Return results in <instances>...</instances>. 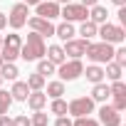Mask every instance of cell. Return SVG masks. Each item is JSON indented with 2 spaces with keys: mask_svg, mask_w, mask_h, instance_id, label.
Wrapping results in <instances>:
<instances>
[{
  "mask_svg": "<svg viewBox=\"0 0 126 126\" xmlns=\"http://www.w3.org/2000/svg\"><path fill=\"white\" fill-rule=\"evenodd\" d=\"M45 52H47L45 37H42V35H37V32L27 35V42L20 47V57H22L25 62H35V59H42V57H45Z\"/></svg>",
  "mask_w": 126,
  "mask_h": 126,
  "instance_id": "obj_1",
  "label": "cell"
},
{
  "mask_svg": "<svg viewBox=\"0 0 126 126\" xmlns=\"http://www.w3.org/2000/svg\"><path fill=\"white\" fill-rule=\"evenodd\" d=\"M84 54L92 62H96V64H106V62H111V57H114V47L109 42H99V45H92L89 42V47H87Z\"/></svg>",
  "mask_w": 126,
  "mask_h": 126,
  "instance_id": "obj_2",
  "label": "cell"
},
{
  "mask_svg": "<svg viewBox=\"0 0 126 126\" xmlns=\"http://www.w3.org/2000/svg\"><path fill=\"white\" fill-rule=\"evenodd\" d=\"M96 35H99L104 42H109V45H114V42H124V37H126L124 27H121V25H111V22H101V25L96 27Z\"/></svg>",
  "mask_w": 126,
  "mask_h": 126,
  "instance_id": "obj_3",
  "label": "cell"
},
{
  "mask_svg": "<svg viewBox=\"0 0 126 126\" xmlns=\"http://www.w3.org/2000/svg\"><path fill=\"white\" fill-rule=\"evenodd\" d=\"M20 47H22V40H20V35H8V37H3V47H0V49H3V52H0V54H3V59L5 62H13V59H17L20 57Z\"/></svg>",
  "mask_w": 126,
  "mask_h": 126,
  "instance_id": "obj_4",
  "label": "cell"
},
{
  "mask_svg": "<svg viewBox=\"0 0 126 126\" xmlns=\"http://www.w3.org/2000/svg\"><path fill=\"white\" fill-rule=\"evenodd\" d=\"M67 111L77 119V116H89L92 111H94V99L92 96H77V99H72L69 104H67Z\"/></svg>",
  "mask_w": 126,
  "mask_h": 126,
  "instance_id": "obj_5",
  "label": "cell"
},
{
  "mask_svg": "<svg viewBox=\"0 0 126 126\" xmlns=\"http://www.w3.org/2000/svg\"><path fill=\"white\" fill-rule=\"evenodd\" d=\"M59 15L64 17L67 22H82L89 17V8L84 5H74V3H67L64 8H59Z\"/></svg>",
  "mask_w": 126,
  "mask_h": 126,
  "instance_id": "obj_6",
  "label": "cell"
},
{
  "mask_svg": "<svg viewBox=\"0 0 126 126\" xmlns=\"http://www.w3.org/2000/svg\"><path fill=\"white\" fill-rule=\"evenodd\" d=\"M82 72H84V64H82L79 59H69V62L64 59V62L59 64V79H62V82H72V79H77Z\"/></svg>",
  "mask_w": 126,
  "mask_h": 126,
  "instance_id": "obj_7",
  "label": "cell"
},
{
  "mask_svg": "<svg viewBox=\"0 0 126 126\" xmlns=\"http://www.w3.org/2000/svg\"><path fill=\"white\" fill-rule=\"evenodd\" d=\"M27 15H30V5H25V3H17V5L10 10V17H8L10 27H13V30H20V27L27 22Z\"/></svg>",
  "mask_w": 126,
  "mask_h": 126,
  "instance_id": "obj_8",
  "label": "cell"
},
{
  "mask_svg": "<svg viewBox=\"0 0 126 126\" xmlns=\"http://www.w3.org/2000/svg\"><path fill=\"white\" fill-rule=\"evenodd\" d=\"M25 25H30V30L32 32H37V35H42V37H52L54 35V25H52V20H45V17H27V22Z\"/></svg>",
  "mask_w": 126,
  "mask_h": 126,
  "instance_id": "obj_9",
  "label": "cell"
},
{
  "mask_svg": "<svg viewBox=\"0 0 126 126\" xmlns=\"http://www.w3.org/2000/svg\"><path fill=\"white\" fill-rule=\"evenodd\" d=\"M109 94L114 96V109L116 111H124L126 109V84L121 79H116L111 87H109Z\"/></svg>",
  "mask_w": 126,
  "mask_h": 126,
  "instance_id": "obj_10",
  "label": "cell"
},
{
  "mask_svg": "<svg viewBox=\"0 0 126 126\" xmlns=\"http://www.w3.org/2000/svg\"><path fill=\"white\" fill-rule=\"evenodd\" d=\"M99 121L104 126H121V111H116L114 106H101L99 109Z\"/></svg>",
  "mask_w": 126,
  "mask_h": 126,
  "instance_id": "obj_11",
  "label": "cell"
},
{
  "mask_svg": "<svg viewBox=\"0 0 126 126\" xmlns=\"http://www.w3.org/2000/svg\"><path fill=\"white\" fill-rule=\"evenodd\" d=\"M87 47H89V40H67V45L62 49H64V54H69L72 59H79L87 52Z\"/></svg>",
  "mask_w": 126,
  "mask_h": 126,
  "instance_id": "obj_12",
  "label": "cell"
},
{
  "mask_svg": "<svg viewBox=\"0 0 126 126\" xmlns=\"http://www.w3.org/2000/svg\"><path fill=\"white\" fill-rule=\"evenodd\" d=\"M37 17H45V20L59 17V3H54V0H49V3H37Z\"/></svg>",
  "mask_w": 126,
  "mask_h": 126,
  "instance_id": "obj_13",
  "label": "cell"
},
{
  "mask_svg": "<svg viewBox=\"0 0 126 126\" xmlns=\"http://www.w3.org/2000/svg\"><path fill=\"white\" fill-rule=\"evenodd\" d=\"M27 106L32 109V111H40V109H45L47 106V94L42 92V89H35V92H30L27 94Z\"/></svg>",
  "mask_w": 126,
  "mask_h": 126,
  "instance_id": "obj_14",
  "label": "cell"
},
{
  "mask_svg": "<svg viewBox=\"0 0 126 126\" xmlns=\"http://www.w3.org/2000/svg\"><path fill=\"white\" fill-rule=\"evenodd\" d=\"M45 54H47V59L52 62V64H62V62L67 59V54H64V49H62L59 45H49Z\"/></svg>",
  "mask_w": 126,
  "mask_h": 126,
  "instance_id": "obj_15",
  "label": "cell"
},
{
  "mask_svg": "<svg viewBox=\"0 0 126 126\" xmlns=\"http://www.w3.org/2000/svg\"><path fill=\"white\" fill-rule=\"evenodd\" d=\"M27 94H30V87H27V82H15L13 84V89H10V96H13V101L17 99V101H25L27 99Z\"/></svg>",
  "mask_w": 126,
  "mask_h": 126,
  "instance_id": "obj_16",
  "label": "cell"
},
{
  "mask_svg": "<svg viewBox=\"0 0 126 126\" xmlns=\"http://www.w3.org/2000/svg\"><path fill=\"white\" fill-rule=\"evenodd\" d=\"M54 35H57L59 40H64V42H67V40H74V27H72V22L64 20L62 25H57V27H54Z\"/></svg>",
  "mask_w": 126,
  "mask_h": 126,
  "instance_id": "obj_17",
  "label": "cell"
},
{
  "mask_svg": "<svg viewBox=\"0 0 126 126\" xmlns=\"http://www.w3.org/2000/svg\"><path fill=\"white\" fill-rule=\"evenodd\" d=\"M106 17H109L106 8H101V5H92V10H89V20H92V22L101 25V22H106Z\"/></svg>",
  "mask_w": 126,
  "mask_h": 126,
  "instance_id": "obj_18",
  "label": "cell"
},
{
  "mask_svg": "<svg viewBox=\"0 0 126 126\" xmlns=\"http://www.w3.org/2000/svg\"><path fill=\"white\" fill-rule=\"evenodd\" d=\"M82 74H87V79H89L92 84H99V82L104 79V69H101L99 64H92V67H87Z\"/></svg>",
  "mask_w": 126,
  "mask_h": 126,
  "instance_id": "obj_19",
  "label": "cell"
},
{
  "mask_svg": "<svg viewBox=\"0 0 126 126\" xmlns=\"http://www.w3.org/2000/svg\"><path fill=\"white\" fill-rule=\"evenodd\" d=\"M96 22H92V20H82V27H79V35H82V40H92L94 35H96Z\"/></svg>",
  "mask_w": 126,
  "mask_h": 126,
  "instance_id": "obj_20",
  "label": "cell"
},
{
  "mask_svg": "<svg viewBox=\"0 0 126 126\" xmlns=\"http://www.w3.org/2000/svg\"><path fill=\"white\" fill-rule=\"evenodd\" d=\"M109 96H111V94H109V87H106V84H101V82L94 84V89H92V99H94V101H106Z\"/></svg>",
  "mask_w": 126,
  "mask_h": 126,
  "instance_id": "obj_21",
  "label": "cell"
},
{
  "mask_svg": "<svg viewBox=\"0 0 126 126\" xmlns=\"http://www.w3.org/2000/svg\"><path fill=\"white\" fill-rule=\"evenodd\" d=\"M121 64H116V62H106V69H104V77H109L111 82H116V79H121Z\"/></svg>",
  "mask_w": 126,
  "mask_h": 126,
  "instance_id": "obj_22",
  "label": "cell"
},
{
  "mask_svg": "<svg viewBox=\"0 0 126 126\" xmlns=\"http://www.w3.org/2000/svg\"><path fill=\"white\" fill-rule=\"evenodd\" d=\"M20 72H17V67L13 64V62H3V67H0V77L3 79H15Z\"/></svg>",
  "mask_w": 126,
  "mask_h": 126,
  "instance_id": "obj_23",
  "label": "cell"
},
{
  "mask_svg": "<svg viewBox=\"0 0 126 126\" xmlns=\"http://www.w3.org/2000/svg\"><path fill=\"white\" fill-rule=\"evenodd\" d=\"M64 94V82H49L47 84V96H52V99H57V96H62Z\"/></svg>",
  "mask_w": 126,
  "mask_h": 126,
  "instance_id": "obj_24",
  "label": "cell"
},
{
  "mask_svg": "<svg viewBox=\"0 0 126 126\" xmlns=\"http://www.w3.org/2000/svg\"><path fill=\"white\" fill-rule=\"evenodd\" d=\"M27 87H30V92H35V89H42V87H45V77H42L40 72L30 74V77H27Z\"/></svg>",
  "mask_w": 126,
  "mask_h": 126,
  "instance_id": "obj_25",
  "label": "cell"
},
{
  "mask_svg": "<svg viewBox=\"0 0 126 126\" xmlns=\"http://www.w3.org/2000/svg\"><path fill=\"white\" fill-rule=\"evenodd\" d=\"M49 111H52V114H57V116H67V101H62L59 96H57V99H52Z\"/></svg>",
  "mask_w": 126,
  "mask_h": 126,
  "instance_id": "obj_26",
  "label": "cell"
},
{
  "mask_svg": "<svg viewBox=\"0 0 126 126\" xmlns=\"http://www.w3.org/2000/svg\"><path fill=\"white\" fill-rule=\"evenodd\" d=\"M37 62H40V64H37V72H40L42 77H47V74H52V72H54V67H57V64H52L49 59H37Z\"/></svg>",
  "mask_w": 126,
  "mask_h": 126,
  "instance_id": "obj_27",
  "label": "cell"
},
{
  "mask_svg": "<svg viewBox=\"0 0 126 126\" xmlns=\"http://www.w3.org/2000/svg\"><path fill=\"white\" fill-rule=\"evenodd\" d=\"M30 124H32V126H47V124H49V119H47V114L40 109V111H35V114H32Z\"/></svg>",
  "mask_w": 126,
  "mask_h": 126,
  "instance_id": "obj_28",
  "label": "cell"
},
{
  "mask_svg": "<svg viewBox=\"0 0 126 126\" xmlns=\"http://www.w3.org/2000/svg\"><path fill=\"white\" fill-rule=\"evenodd\" d=\"M10 104H13V96H10V92H0V116H3V114H8Z\"/></svg>",
  "mask_w": 126,
  "mask_h": 126,
  "instance_id": "obj_29",
  "label": "cell"
},
{
  "mask_svg": "<svg viewBox=\"0 0 126 126\" xmlns=\"http://www.w3.org/2000/svg\"><path fill=\"white\" fill-rule=\"evenodd\" d=\"M114 62H116V64H126V47H119V49H114V57H111Z\"/></svg>",
  "mask_w": 126,
  "mask_h": 126,
  "instance_id": "obj_30",
  "label": "cell"
},
{
  "mask_svg": "<svg viewBox=\"0 0 126 126\" xmlns=\"http://www.w3.org/2000/svg\"><path fill=\"white\" fill-rule=\"evenodd\" d=\"M72 126H99V121H94V119H89V116H77V121H74Z\"/></svg>",
  "mask_w": 126,
  "mask_h": 126,
  "instance_id": "obj_31",
  "label": "cell"
},
{
  "mask_svg": "<svg viewBox=\"0 0 126 126\" xmlns=\"http://www.w3.org/2000/svg\"><path fill=\"white\" fill-rule=\"evenodd\" d=\"M13 126H32V124H30V119H27L25 114H20V116L13 119Z\"/></svg>",
  "mask_w": 126,
  "mask_h": 126,
  "instance_id": "obj_32",
  "label": "cell"
},
{
  "mask_svg": "<svg viewBox=\"0 0 126 126\" xmlns=\"http://www.w3.org/2000/svg\"><path fill=\"white\" fill-rule=\"evenodd\" d=\"M54 126H72V121H69L67 116H59V119L54 121Z\"/></svg>",
  "mask_w": 126,
  "mask_h": 126,
  "instance_id": "obj_33",
  "label": "cell"
},
{
  "mask_svg": "<svg viewBox=\"0 0 126 126\" xmlns=\"http://www.w3.org/2000/svg\"><path fill=\"white\" fill-rule=\"evenodd\" d=\"M0 126H13V119L8 114H3V116H0Z\"/></svg>",
  "mask_w": 126,
  "mask_h": 126,
  "instance_id": "obj_34",
  "label": "cell"
},
{
  "mask_svg": "<svg viewBox=\"0 0 126 126\" xmlns=\"http://www.w3.org/2000/svg\"><path fill=\"white\" fill-rule=\"evenodd\" d=\"M96 3H99V0H82L79 5H84V8H92V5H96Z\"/></svg>",
  "mask_w": 126,
  "mask_h": 126,
  "instance_id": "obj_35",
  "label": "cell"
},
{
  "mask_svg": "<svg viewBox=\"0 0 126 126\" xmlns=\"http://www.w3.org/2000/svg\"><path fill=\"white\" fill-rule=\"evenodd\" d=\"M5 25H8V15H3V13H0V30H3Z\"/></svg>",
  "mask_w": 126,
  "mask_h": 126,
  "instance_id": "obj_36",
  "label": "cell"
},
{
  "mask_svg": "<svg viewBox=\"0 0 126 126\" xmlns=\"http://www.w3.org/2000/svg\"><path fill=\"white\" fill-rule=\"evenodd\" d=\"M25 5H37V3H42V0H22Z\"/></svg>",
  "mask_w": 126,
  "mask_h": 126,
  "instance_id": "obj_37",
  "label": "cell"
},
{
  "mask_svg": "<svg viewBox=\"0 0 126 126\" xmlns=\"http://www.w3.org/2000/svg\"><path fill=\"white\" fill-rule=\"evenodd\" d=\"M111 3H114V5H119V8H121V5H126V0H111Z\"/></svg>",
  "mask_w": 126,
  "mask_h": 126,
  "instance_id": "obj_38",
  "label": "cell"
},
{
  "mask_svg": "<svg viewBox=\"0 0 126 126\" xmlns=\"http://www.w3.org/2000/svg\"><path fill=\"white\" fill-rule=\"evenodd\" d=\"M54 3H62V5H67V3H72V0H54Z\"/></svg>",
  "mask_w": 126,
  "mask_h": 126,
  "instance_id": "obj_39",
  "label": "cell"
},
{
  "mask_svg": "<svg viewBox=\"0 0 126 126\" xmlns=\"http://www.w3.org/2000/svg\"><path fill=\"white\" fill-rule=\"evenodd\" d=\"M3 62H5V59H3V54H0V67H3Z\"/></svg>",
  "mask_w": 126,
  "mask_h": 126,
  "instance_id": "obj_40",
  "label": "cell"
},
{
  "mask_svg": "<svg viewBox=\"0 0 126 126\" xmlns=\"http://www.w3.org/2000/svg\"><path fill=\"white\" fill-rule=\"evenodd\" d=\"M0 47H3V35H0Z\"/></svg>",
  "mask_w": 126,
  "mask_h": 126,
  "instance_id": "obj_41",
  "label": "cell"
},
{
  "mask_svg": "<svg viewBox=\"0 0 126 126\" xmlns=\"http://www.w3.org/2000/svg\"><path fill=\"white\" fill-rule=\"evenodd\" d=\"M0 84H3V77H0Z\"/></svg>",
  "mask_w": 126,
  "mask_h": 126,
  "instance_id": "obj_42",
  "label": "cell"
}]
</instances>
